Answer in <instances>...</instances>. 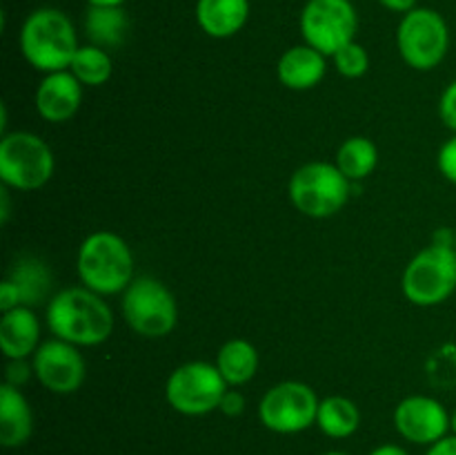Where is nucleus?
Wrapping results in <instances>:
<instances>
[{
	"label": "nucleus",
	"instance_id": "423d86ee",
	"mask_svg": "<svg viewBox=\"0 0 456 455\" xmlns=\"http://www.w3.org/2000/svg\"><path fill=\"white\" fill-rule=\"evenodd\" d=\"M120 310L129 328L141 337L160 339L176 328V299L172 290L156 277H134L120 299Z\"/></svg>",
	"mask_w": 456,
	"mask_h": 455
},
{
	"label": "nucleus",
	"instance_id": "9b49d317",
	"mask_svg": "<svg viewBox=\"0 0 456 455\" xmlns=\"http://www.w3.org/2000/svg\"><path fill=\"white\" fill-rule=\"evenodd\" d=\"M359 13L352 0H307L301 12V34L305 45L332 58L338 49L354 43Z\"/></svg>",
	"mask_w": 456,
	"mask_h": 455
},
{
	"label": "nucleus",
	"instance_id": "6e6552de",
	"mask_svg": "<svg viewBox=\"0 0 456 455\" xmlns=\"http://www.w3.org/2000/svg\"><path fill=\"white\" fill-rule=\"evenodd\" d=\"M396 47L405 65L430 71L445 61L450 52V27L436 9L414 7L403 13L396 27Z\"/></svg>",
	"mask_w": 456,
	"mask_h": 455
},
{
	"label": "nucleus",
	"instance_id": "ddd939ff",
	"mask_svg": "<svg viewBox=\"0 0 456 455\" xmlns=\"http://www.w3.org/2000/svg\"><path fill=\"white\" fill-rule=\"evenodd\" d=\"M34 375L47 391L56 395H69L76 393L85 382L87 366L85 357L80 355L78 346L62 339H47L38 346V351L31 357Z\"/></svg>",
	"mask_w": 456,
	"mask_h": 455
},
{
	"label": "nucleus",
	"instance_id": "9d476101",
	"mask_svg": "<svg viewBox=\"0 0 456 455\" xmlns=\"http://www.w3.org/2000/svg\"><path fill=\"white\" fill-rule=\"evenodd\" d=\"M321 400L307 384L288 379L279 382L258 401V419L263 426L279 435H297L316 426Z\"/></svg>",
	"mask_w": 456,
	"mask_h": 455
},
{
	"label": "nucleus",
	"instance_id": "20e7f679",
	"mask_svg": "<svg viewBox=\"0 0 456 455\" xmlns=\"http://www.w3.org/2000/svg\"><path fill=\"white\" fill-rule=\"evenodd\" d=\"M288 192L298 212L312 219H328L346 208L350 199V178L337 163L312 161L292 174Z\"/></svg>",
	"mask_w": 456,
	"mask_h": 455
},
{
	"label": "nucleus",
	"instance_id": "7c9ffc66",
	"mask_svg": "<svg viewBox=\"0 0 456 455\" xmlns=\"http://www.w3.org/2000/svg\"><path fill=\"white\" fill-rule=\"evenodd\" d=\"M426 455H456V435L450 433V435L441 437L439 442H435L432 446H428Z\"/></svg>",
	"mask_w": 456,
	"mask_h": 455
},
{
	"label": "nucleus",
	"instance_id": "1a4fd4ad",
	"mask_svg": "<svg viewBox=\"0 0 456 455\" xmlns=\"http://www.w3.org/2000/svg\"><path fill=\"white\" fill-rule=\"evenodd\" d=\"M227 382L216 364L209 361H187L172 370L165 384V400L176 413L187 418H200L221 406L227 393Z\"/></svg>",
	"mask_w": 456,
	"mask_h": 455
},
{
	"label": "nucleus",
	"instance_id": "6ab92c4d",
	"mask_svg": "<svg viewBox=\"0 0 456 455\" xmlns=\"http://www.w3.org/2000/svg\"><path fill=\"white\" fill-rule=\"evenodd\" d=\"M16 288L20 306H40L53 297L52 293V272L47 263L36 257H20L13 263L12 272L7 277Z\"/></svg>",
	"mask_w": 456,
	"mask_h": 455
},
{
	"label": "nucleus",
	"instance_id": "72a5a7b5",
	"mask_svg": "<svg viewBox=\"0 0 456 455\" xmlns=\"http://www.w3.org/2000/svg\"><path fill=\"white\" fill-rule=\"evenodd\" d=\"M89 7H123L127 0H87Z\"/></svg>",
	"mask_w": 456,
	"mask_h": 455
},
{
	"label": "nucleus",
	"instance_id": "b1692460",
	"mask_svg": "<svg viewBox=\"0 0 456 455\" xmlns=\"http://www.w3.org/2000/svg\"><path fill=\"white\" fill-rule=\"evenodd\" d=\"M69 71L87 87H101L111 79V58L107 49L96 47V45H80L76 52L74 61H71Z\"/></svg>",
	"mask_w": 456,
	"mask_h": 455
},
{
	"label": "nucleus",
	"instance_id": "f3484780",
	"mask_svg": "<svg viewBox=\"0 0 456 455\" xmlns=\"http://www.w3.org/2000/svg\"><path fill=\"white\" fill-rule=\"evenodd\" d=\"M34 433V410L20 388L4 382L0 386V444L18 449L27 444Z\"/></svg>",
	"mask_w": 456,
	"mask_h": 455
},
{
	"label": "nucleus",
	"instance_id": "cd10ccee",
	"mask_svg": "<svg viewBox=\"0 0 456 455\" xmlns=\"http://www.w3.org/2000/svg\"><path fill=\"white\" fill-rule=\"evenodd\" d=\"M31 373H34V364H27V360H9L7 370H4L7 384H12V386L16 388H20L22 384L29 382Z\"/></svg>",
	"mask_w": 456,
	"mask_h": 455
},
{
	"label": "nucleus",
	"instance_id": "4be33fe9",
	"mask_svg": "<svg viewBox=\"0 0 456 455\" xmlns=\"http://www.w3.org/2000/svg\"><path fill=\"white\" fill-rule=\"evenodd\" d=\"M129 31V18L123 7H89L85 16V34L96 47H118Z\"/></svg>",
	"mask_w": 456,
	"mask_h": 455
},
{
	"label": "nucleus",
	"instance_id": "393cba45",
	"mask_svg": "<svg viewBox=\"0 0 456 455\" xmlns=\"http://www.w3.org/2000/svg\"><path fill=\"white\" fill-rule=\"evenodd\" d=\"M332 61L338 74L346 76V79H361V76L370 70L368 49H365L363 45L356 43V40L354 43L346 45L343 49H338L332 56Z\"/></svg>",
	"mask_w": 456,
	"mask_h": 455
},
{
	"label": "nucleus",
	"instance_id": "c756f323",
	"mask_svg": "<svg viewBox=\"0 0 456 455\" xmlns=\"http://www.w3.org/2000/svg\"><path fill=\"white\" fill-rule=\"evenodd\" d=\"M18 306H20V299H18L16 288H13L12 281L4 279L3 284H0V310L7 312V310H12V308H18Z\"/></svg>",
	"mask_w": 456,
	"mask_h": 455
},
{
	"label": "nucleus",
	"instance_id": "c85d7f7f",
	"mask_svg": "<svg viewBox=\"0 0 456 455\" xmlns=\"http://www.w3.org/2000/svg\"><path fill=\"white\" fill-rule=\"evenodd\" d=\"M218 410H221L223 415H227V418H239V415H243V410H245L243 393L236 391V388H227V393L223 395Z\"/></svg>",
	"mask_w": 456,
	"mask_h": 455
},
{
	"label": "nucleus",
	"instance_id": "a211bd4d",
	"mask_svg": "<svg viewBox=\"0 0 456 455\" xmlns=\"http://www.w3.org/2000/svg\"><path fill=\"white\" fill-rule=\"evenodd\" d=\"M249 18V0H199L196 22L209 38H232Z\"/></svg>",
	"mask_w": 456,
	"mask_h": 455
},
{
	"label": "nucleus",
	"instance_id": "c9c22d12",
	"mask_svg": "<svg viewBox=\"0 0 456 455\" xmlns=\"http://www.w3.org/2000/svg\"><path fill=\"white\" fill-rule=\"evenodd\" d=\"M323 455H347V453H343V451H328V453Z\"/></svg>",
	"mask_w": 456,
	"mask_h": 455
},
{
	"label": "nucleus",
	"instance_id": "a878e982",
	"mask_svg": "<svg viewBox=\"0 0 456 455\" xmlns=\"http://www.w3.org/2000/svg\"><path fill=\"white\" fill-rule=\"evenodd\" d=\"M436 165H439V172L456 186V134L441 145L439 154H436Z\"/></svg>",
	"mask_w": 456,
	"mask_h": 455
},
{
	"label": "nucleus",
	"instance_id": "7ed1b4c3",
	"mask_svg": "<svg viewBox=\"0 0 456 455\" xmlns=\"http://www.w3.org/2000/svg\"><path fill=\"white\" fill-rule=\"evenodd\" d=\"M76 270L85 288L102 297L118 294L134 281V254L123 236L98 230L80 244Z\"/></svg>",
	"mask_w": 456,
	"mask_h": 455
},
{
	"label": "nucleus",
	"instance_id": "f257e3e1",
	"mask_svg": "<svg viewBox=\"0 0 456 455\" xmlns=\"http://www.w3.org/2000/svg\"><path fill=\"white\" fill-rule=\"evenodd\" d=\"M47 328L53 337L74 346H101L114 330V312L102 294L74 285L53 294L47 302Z\"/></svg>",
	"mask_w": 456,
	"mask_h": 455
},
{
	"label": "nucleus",
	"instance_id": "bb28decb",
	"mask_svg": "<svg viewBox=\"0 0 456 455\" xmlns=\"http://www.w3.org/2000/svg\"><path fill=\"white\" fill-rule=\"evenodd\" d=\"M439 116L448 129L456 134V79L444 89L439 98Z\"/></svg>",
	"mask_w": 456,
	"mask_h": 455
},
{
	"label": "nucleus",
	"instance_id": "2f4dec72",
	"mask_svg": "<svg viewBox=\"0 0 456 455\" xmlns=\"http://www.w3.org/2000/svg\"><path fill=\"white\" fill-rule=\"evenodd\" d=\"M379 4L386 9H390V12L408 13L417 7V0H379Z\"/></svg>",
	"mask_w": 456,
	"mask_h": 455
},
{
	"label": "nucleus",
	"instance_id": "2eb2a0df",
	"mask_svg": "<svg viewBox=\"0 0 456 455\" xmlns=\"http://www.w3.org/2000/svg\"><path fill=\"white\" fill-rule=\"evenodd\" d=\"M328 71V56L310 45H294L276 62L279 83L294 92H305L316 87Z\"/></svg>",
	"mask_w": 456,
	"mask_h": 455
},
{
	"label": "nucleus",
	"instance_id": "0eeeda50",
	"mask_svg": "<svg viewBox=\"0 0 456 455\" xmlns=\"http://www.w3.org/2000/svg\"><path fill=\"white\" fill-rule=\"evenodd\" d=\"M401 290L414 306L432 308L448 302L456 290L454 245L430 244L405 266Z\"/></svg>",
	"mask_w": 456,
	"mask_h": 455
},
{
	"label": "nucleus",
	"instance_id": "f03ea898",
	"mask_svg": "<svg viewBox=\"0 0 456 455\" xmlns=\"http://www.w3.org/2000/svg\"><path fill=\"white\" fill-rule=\"evenodd\" d=\"M78 47L74 22L56 7L34 9L20 27L22 56L43 74L69 70Z\"/></svg>",
	"mask_w": 456,
	"mask_h": 455
},
{
	"label": "nucleus",
	"instance_id": "f8f14e48",
	"mask_svg": "<svg viewBox=\"0 0 456 455\" xmlns=\"http://www.w3.org/2000/svg\"><path fill=\"white\" fill-rule=\"evenodd\" d=\"M392 422L405 442L419 446H432L452 431V415L430 395L403 397L396 404Z\"/></svg>",
	"mask_w": 456,
	"mask_h": 455
},
{
	"label": "nucleus",
	"instance_id": "aec40b11",
	"mask_svg": "<svg viewBox=\"0 0 456 455\" xmlns=\"http://www.w3.org/2000/svg\"><path fill=\"white\" fill-rule=\"evenodd\" d=\"M316 426L332 440H347L361 426V410L350 397L330 395L321 400L316 413Z\"/></svg>",
	"mask_w": 456,
	"mask_h": 455
},
{
	"label": "nucleus",
	"instance_id": "412c9836",
	"mask_svg": "<svg viewBox=\"0 0 456 455\" xmlns=\"http://www.w3.org/2000/svg\"><path fill=\"white\" fill-rule=\"evenodd\" d=\"M216 366L227 386L236 388L254 379L258 370V351L248 339H230L216 355Z\"/></svg>",
	"mask_w": 456,
	"mask_h": 455
},
{
	"label": "nucleus",
	"instance_id": "39448f33",
	"mask_svg": "<svg viewBox=\"0 0 456 455\" xmlns=\"http://www.w3.org/2000/svg\"><path fill=\"white\" fill-rule=\"evenodd\" d=\"M56 159L45 138L34 132H4L0 138V181L20 192L40 190L53 177Z\"/></svg>",
	"mask_w": 456,
	"mask_h": 455
},
{
	"label": "nucleus",
	"instance_id": "f704fd0d",
	"mask_svg": "<svg viewBox=\"0 0 456 455\" xmlns=\"http://www.w3.org/2000/svg\"><path fill=\"white\" fill-rule=\"evenodd\" d=\"M0 201H3V223H7L9 219V196H7V187L0 190Z\"/></svg>",
	"mask_w": 456,
	"mask_h": 455
},
{
	"label": "nucleus",
	"instance_id": "4468645a",
	"mask_svg": "<svg viewBox=\"0 0 456 455\" xmlns=\"http://www.w3.org/2000/svg\"><path fill=\"white\" fill-rule=\"evenodd\" d=\"M83 87L69 70L45 74L36 87V110L47 123H67L80 110Z\"/></svg>",
	"mask_w": 456,
	"mask_h": 455
},
{
	"label": "nucleus",
	"instance_id": "4c0bfd02",
	"mask_svg": "<svg viewBox=\"0 0 456 455\" xmlns=\"http://www.w3.org/2000/svg\"><path fill=\"white\" fill-rule=\"evenodd\" d=\"M454 250H456V230H454Z\"/></svg>",
	"mask_w": 456,
	"mask_h": 455
},
{
	"label": "nucleus",
	"instance_id": "5701e85b",
	"mask_svg": "<svg viewBox=\"0 0 456 455\" xmlns=\"http://www.w3.org/2000/svg\"><path fill=\"white\" fill-rule=\"evenodd\" d=\"M343 174L350 181H363L374 172L379 163V150L374 141L365 136H350L341 143L337 152V161Z\"/></svg>",
	"mask_w": 456,
	"mask_h": 455
},
{
	"label": "nucleus",
	"instance_id": "473e14b6",
	"mask_svg": "<svg viewBox=\"0 0 456 455\" xmlns=\"http://www.w3.org/2000/svg\"><path fill=\"white\" fill-rule=\"evenodd\" d=\"M368 455H410V453H408V451L403 449V446L392 444V442H387V444H379V446H374V449L370 451Z\"/></svg>",
	"mask_w": 456,
	"mask_h": 455
},
{
	"label": "nucleus",
	"instance_id": "e433bc0d",
	"mask_svg": "<svg viewBox=\"0 0 456 455\" xmlns=\"http://www.w3.org/2000/svg\"><path fill=\"white\" fill-rule=\"evenodd\" d=\"M452 433L456 435V410L452 413Z\"/></svg>",
	"mask_w": 456,
	"mask_h": 455
},
{
	"label": "nucleus",
	"instance_id": "dca6fc26",
	"mask_svg": "<svg viewBox=\"0 0 456 455\" xmlns=\"http://www.w3.org/2000/svg\"><path fill=\"white\" fill-rule=\"evenodd\" d=\"M40 346V321L34 308L18 306L0 317V348L7 360L34 357Z\"/></svg>",
	"mask_w": 456,
	"mask_h": 455
}]
</instances>
